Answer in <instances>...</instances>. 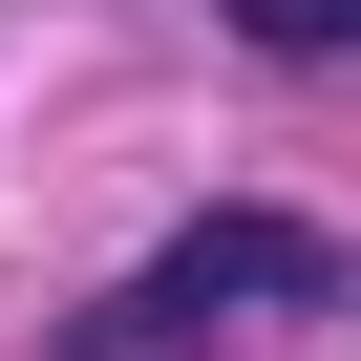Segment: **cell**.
Here are the masks:
<instances>
[{"mask_svg": "<svg viewBox=\"0 0 361 361\" xmlns=\"http://www.w3.org/2000/svg\"><path fill=\"white\" fill-rule=\"evenodd\" d=\"M340 298H361L340 234H298V213H192V234L85 319V361H192L213 319H340Z\"/></svg>", "mask_w": 361, "mask_h": 361, "instance_id": "1", "label": "cell"}, {"mask_svg": "<svg viewBox=\"0 0 361 361\" xmlns=\"http://www.w3.org/2000/svg\"><path fill=\"white\" fill-rule=\"evenodd\" d=\"M213 22H234V43H276V64H340V43H361V0H213Z\"/></svg>", "mask_w": 361, "mask_h": 361, "instance_id": "2", "label": "cell"}]
</instances>
